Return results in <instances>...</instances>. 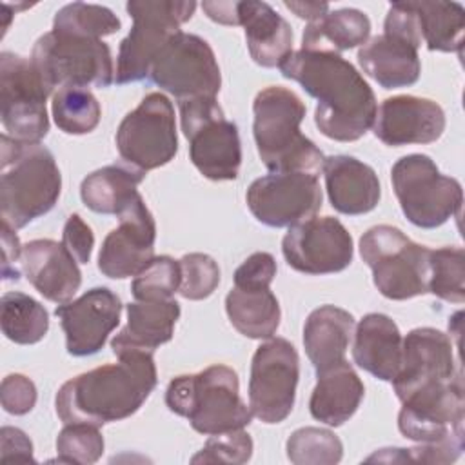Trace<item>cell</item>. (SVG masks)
Masks as SVG:
<instances>
[{
  "instance_id": "1",
  "label": "cell",
  "mask_w": 465,
  "mask_h": 465,
  "mask_svg": "<svg viewBox=\"0 0 465 465\" xmlns=\"http://www.w3.org/2000/svg\"><path fill=\"white\" fill-rule=\"evenodd\" d=\"M280 73L298 82L318 100L314 124L320 133L336 142H356L374 124L376 96L358 69L338 53L292 51Z\"/></svg>"
},
{
  "instance_id": "2",
  "label": "cell",
  "mask_w": 465,
  "mask_h": 465,
  "mask_svg": "<svg viewBox=\"0 0 465 465\" xmlns=\"http://www.w3.org/2000/svg\"><path fill=\"white\" fill-rule=\"evenodd\" d=\"M118 363H105L67 380L56 392L54 407L64 423L102 427L134 414L156 387L151 351L122 349Z\"/></svg>"
},
{
  "instance_id": "3",
  "label": "cell",
  "mask_w": 465,
  "mask_h": 465,
  "mask_svg": "<svg viewBox=\"0 0 465 465\" xmlns=\"http://www.w3.org/2000/svg\"><path fill=\"white\" fill-rule=\"evenodd\" d=\"M0 214L15 231L47 214L60 198L62 174L42 143L0 136Z\"/></svg>"
},
{
  "instance_id": "4",
  "label": "cell",
  "mask_w": 465,
  "mask_h": 465,
  "mask_svg": "<svg viewBox=\"0 0 465 465\" xmlns=\"http://www.w3.org/2000/svg\"><path fill=\"white\" fill-rule=\"evenodd\" d=\"M252 114L256 151L271 173H320L325 156L300 131L305 104L294 91L282 85L262 89L252 102Z\"/></svg>"
},
{
  "instance_id": "5",
  "label": "cell",
  "mask_w": 465,
  "mask_h": 465,
  "mask_svg": "<svg viewBox=\"0 0 465 465\" xmlns=\"http://www.w3.org/2000/svg\"><path fill=\"white\" fill-rule=\"evenodd\" d=\"M165 405L205 436L243 429L252 420L240 398L238 374L222 363L173 378L165 389Z\"/></svg>"
},
{
  "instance_id": "6",
  "label": "cell",
  "mask_w": 465,
  "mask_h": 465,
  "mask_svg": "<svg viewBox=\"0 0 465 465\" xmlns=\"http://www.w3.org/2000/svg\"><path fill=\"white\" fill-rule=\"evenodd\" d=\"M49 94L62 87H109L114 67L109 45L100 38L49 31L42 35L31 53Z\"/></svg>"
},
{
  "instance_id": "7",
  "label": "cell",
  "mask_w": 465,
  "mask_h": 465,
  "mask_svg": "<svg viewBox=\"0 0 465 465\" xmlns=\"http://www.w3.org/2000/svg\"><path fill=\"white\" fill-rule=\"evenodd\" d=\"M429 251L387 223L371 227L360 238V254L372 271V282L389 300H409L427 292Z\"/></svg>"
},
{
  "instance_id": "8",
  "label": "cell",
  "mask_w": 465,
  "mask_h": 465,
  "mask_svg": "<svg viewBox=\"0 0 465 465\" xmlns=\"http://www.w3.org/2000/svg\"><path fill=\"white\" fill-rule=\"evenodd\" d=\"M133 18L129 35L120 42L114 84L124 85L149 76L151 64L163 44L194 15L193 0H129L125 5Z\"/></svg>"
},
{
  "instance_id": "9",
  "label": "cell",
  "mask_w": 465,
  "mask_h": 465,
  "mask_svg": "<svg viewBox=\"0 0 465 465\" xmlns=\"http://www.w3.org/2000/svg\"><path fill=\"white\" fill-rule=\"evenodd\" d=\"M391 180L401 213L416 227L434 229L461 213V183L441 174L427 154L401 156L391 169Z\"/></svg>"
},
{
  "instance_id": "10",
  "label": "cell",
  "mask_w": 465,
  "mask_h": 465,
  "mask_svg": "<svg viewBox=\"0 0 465 465\" xmlns=\"http://www.w3.org/2000/svg\"><path fill=\"white\" fill-rule=\"evenodd\" d=\"M178 107L193 165L213 182L236 180L242 163L240 134L216 98L183 100Z\"/></svg>"
},
{
  "instance_id": "11",
  "label": "cell",
  "mask_w": 465,
  "mask_h": 465,
  "mask_svg": "<svg viewBox=\"0 0 465 465\" xmlns=\"http://www.w3.org/2000/svg\"><path fill=\"white\" fill-rule=\"evenodd\" d=\"M149 78L176 102L216 98L222 73L211 45L198 35L178 31L154 56Z\"/></svg>"
},
{
  "instance_id": "12",
  "label": "cell",
  "mask_w": 465,
  "mask_h": 465,
  "mask_svg": "<svg viewBox=\"0 0 465 465\" xmlns=\"http://www.w3.org/2000/svg\"><path fill=\"white\" fill-rule=\"evenodd\" d=\"M116 149L122 160L147 173L169 163L178 153L174 107L162 93H149L127 113L116 129Z\"/></svg>"
},
{
  "instance_id": "13",
  "label": "cell",
  "mask_w": 465,
  "mask_h": 465,
  "mask_svg": "<svg viewBox=\"0 0 465 465\" xmlns=\"http://www.w3.org/2000/svg\"><path fill=\"white\" fill-rule=\"evenodd\" d=\"M49 93L31 58L0 54V118L5 134L16 142L40 143L49 131Z\"/></svg>"
},
{
  "instance_id": "14",
  "label": "cell",
  "mask_w": 465,
  "mask_h": 465,
  "mask_svg": "<svg viewBox=\"0 0 465 465\" xmlns=\"http://www.w3.org/2000/svg\"><path fill=\"white\" fill-rule=\"evenodd\" d=\"M465 396L461 372L445 381L418 387L401 400L400 432L418 443H440L465 438Z\"/></svg>"
},
{
  "instance_id": "15",
  "label": "cell",
  "mask_w": 465,
  "mask_h": 465,
  "mask_svg": "<svg viewBox=\"0 0 465 465\" xmlns=\"http://www.w3.org/2000/svg\"><path fill=\"white\" fill-rule=\"evenodd\" d=\"M300 378V358L285 338H269L262 343L251 361L249 409L263 423L283 421L296 400Z\"/></svg>"
},
{
  "instance_id": "16",
  "label": "cell",
  "mask_w": 465,
  "mask_h": 465,
  "mask_svg": "<svg viewBox=\"0 0 465 465\" xmlns=\"http://www.w3.org/2000/svg\"><path fill=\"white\" fill-rule=\"evenodd\" d=\"M252 216L267 227H292L322 209L318 174L271 173L256 178L245 194Z\"/></svg>"
},
{
  "instance_id": "17",
  "label": "cell",
  "mask_w": 465,
  "mask_h": 465,
  "mask_svg": "<svg viewBox=\"0 0 465 465\" xmlns=\"http://www.w3.org/2000/svg\"><path fill=\"white\" fill-rule=\"evenodd\" d=\"M282 252L289 267L303 274H332L352 262V236L332 216H312L285 232Z\"/></svg>"
},
{
  "instance_id": "18",
  "label": "cell",
  "mask_w": 465,
  "mask_h": 465,
  "mask_svg": "<svg viewBox=\"0 0 465 465\" xmlns=\"http://www.w3.org/2000/svg\"><path fill=\"white\" fill-rule=\"evenodd\" d=\"M116 216L120 225L102 242L98 269L107 278L124 280L136 276L154 258L156 223L140 193Z\"/></svg>"
},
{
  "instance_id": "19",
  "label": "cell",
  "mask_w": 465,
  "mask_h": 465,
  "mask_svg": "<svg viewBox=\"0 0 465 465\" xmlns=\"http://www.w3.org/2000/svg\"><path fill=\"white\" fill-rule=\"evenodd\" d=\"M65 334L67 352L73 356L96 354L107 336L120 323L122 302L107 287H93L80 298L54 309Z\"/></svg>"
},
{
  "instance_id": "20",
  "label": "cell",
  "mask_w": 465,
  "mask_h": 465,
  "mask_svg": "<svg viewBox=\"0 0 465 465\" xmlns=\"http://www.w3.org/2000/svg\"><path fill=\"white\" fill-rule=\"evenodd\" d=\"M450 338L432 327L412 329L401 341V363L396 378L391 381L401 401L412 391L432 381H445L461 372L456 367Z\"/></svg>"
},
{
  "instance_id": "21",
  "label": "cell",
  "mask_w": 465,
  "mask_h": 465,
  "mask_svg": "<svg viewBox=\"0 0 465 465\" xmlns=\"http://www.w3.org/2000/svg\"><path fill=\"white\" fill-rule=\"evenodd\" d=\"M372 131L380 142L392 147L430 143L445 131V113L434 100L398 94L381 102Z\"/></svg>"
},
{
  "instance_id": "22",
  "label": "cell",
  "mask_w": 465,
  "mask_h": 465,
  "mask_svg": "<svg viewBox=\"0 0 465 465\" xmlns=\"http://www.w3.org/2000/svg\"><path fill=\"white\" fill-rule=\"evenodd\" d=\"M20 269L29 283L49 302L67 303L82 285L78 262L64 243L40 238L22 245Z\"/></svg>"
},
{
  "instance_id": "23",
  "label": "cell",
  "mask_w": 465,
  "mask_h": 465,
  "mask_svg": "<svg viewBox=\"0 0 465 465\" xmlns=\"http://www.w3.org/2000/svg\"><path fill=\"white\" fill-rule=\"evenodd\" d=\"M331 205L349 216L371 213L381 196L374 169L349 154L327 156L322 165Z\"/></svg>"
},
{
  "instance_id": "24",
  "label": "cell",
  "mask_w": 465,
  "mask_h": 465,
  "mask_svg": "<svg viewBox=\"0 0 465 465\" xmlns=\"http://www.w3.org/2000/svg\"><path fill=\"white\" fill-rule=\"evenodd\" d=\"M236 25L245 31L251 58L262 67H278L292 53V29L269 4L236 0Z\"/></svg>"
},
{
  "instance_id": "25",
  "label": "cell",
  "mask_w": 465,
  "mask_h": 465,
  "mask_svg": "<svg viewBox=\"0 0 465 465\" xmlns=\"http://www.w3.org/2000/svg\"><path fill=\"white\" fill-rule=\"evenodd\" d=\"M354 363L381 381H392L401 363V332L381 312L365 314L354 329Z\"/></svg>"
},
{
  "instance_id": "26",
  "label": "cell",
  "mask_w": 465,
  "mask_h": 465,
  "mask_svg": "<svg viewBox=\"0 0 465 465\" xmlns=\"http://www.w3.org/2000/svg\"><path fill=\"white\" fill-rule=\"evenodd\" d=\"M358 64L383 89L409 87L421 73L418 47L387 33L372 36L358 49Z\"/></svg>"
},
{
  "instance_id": "27",
  "label": "cell",
  "mask_w": 465,
  "mask_h": 465,
  "mask_svg": "<svg viewBox=\"0 0 465 465\" xmlns=\"http://www.w3.org/2000/svg\"><path fill=\"white\" fill-rule=\"evenodd\" d=\"M365 387L345 360L316 371V385L309 400L311 416L329 427H340L358 411Z\"/></svg>"
},
{
  "instance_id": "28",
  "label": "cell",
  "mask_w": 465,
  "mask_h": 465,
  "mask_svg": "<svg viewBox=\"0 0 465 465\" xmlns=\"http://www.w3.org/2000/svg\"><path fill=\"white\" fill-rule=\"evenodd\" d=\"M127 323L111 340L113 352L122 349L151 351L173 338L176 320L180 318V303L169 300H136L125 305Z\"/></svg>"
},
{
  "instance_id": "29",
  "label": "cell",
  "mask_w": 465,
  "mask_h": 465,
  "mask_svg": "<svg viewBox=\"0 0 465 465\" xmlns=\"http://www.w3.org/2000/svg\"><path fill=\"white\" fill-rule=\"evenodd\" d=\"M354 332V318L349 311L322 305L314 309L303 325V347L316 371H323L341 360Z\"/></svg>"
},
{
  "instance_id": "30",
  "label": "cell",
  "mask_w": 465,
  "mask_h": 465,
  "mask_svg": "<svg viewBox=\"0 0 465 465\" xmlns=\"http://www.w3.org/2000/svg\"><path fill=\"white\" fill-rule=\"evenodd\" d=\"M225 312L231 325L251 340L272 338L282 318L271 287H232L225 296Z\"/></svg>"
},
{
  "instance_id": "31",
  "label": "cell",
  "mask_w": 465,
  "mask_h": 465,
  "mask_svg": "<svg viewBox=\"0 0 465 465\" xmlns=\"http://www.w3.org/2000/svg\"><path fill=\"white\" fill-rule=\"evenodd\" d=\"M371 35L369 16L354 7L327 11L320 18L307 24L302 36L305 51L341 53L363 45Z\"/></svg>"
},
{
  "instance_id": "32",
  "label": "cell",
  "mask_w": 465,
  "mask_h": 465,
  "mask_svg": "<svg viewBox=\"0 0 465 465\" xmlns=\"http://www.w3.org/2000/svg\"><path fill=\"white\" fill-rule=\"evenodd\" d=\"M421 42L429 51L458 53L461 56L465 9L458 2L409 0Z\"/></svg>"
},
{
  "instance_id": "33",
  "label": "cell",
  "mask_w": 465,
  "mask_h": 465,
  "mask_svg": "<svg viewBox=\"0 0 465 465\" xmlns=\"http://www.w3.org/2000/svg\"><path fill=\"white\" fill-rule=\"evenodd\" d=\"M145 173L131 165H105L82 180L80 196L98 214H118L136 194Z\"/></svg>"
},
{
  "instance_id": "34",
  "label": "cell",
  "mask_w": 465,
  "mask_h": 465,
  "mask_svg": "<svg viewBox=\"0 0 465 465\" xmlns=\"http://www.w3.org/2000/svg\"><path fill=\"white\" fill-rule=\"evenodd\" d=\"M2 332L18 345L38 343L49 331V314L35 298L13 291L2 296Z\"/></svg>"
},
{
  "instance_id": "35",
  "label": "cell",
  "mask_w": 465,
  "mask_h": 465,
  "mask_svg": "<svg viewBox=\"0 0 465 465\" xmlns=\"http://www.w3.org/2000/svg\"><path fill=\"white\" fill-rule=\"evenodd\" d=\"M51 113L56 127L65 134H87L96 129L102 109L89 89L62 87L53 94Z\"/></svg>"
},
{
  "instance_id": "36",
  "label": "cell",
  "mask_w": 465,
  "mask_h": 465,
  "mask_svg": "<svg viewBox=\"0 0 465 465\" xmlns=\"http://www.w3.org/2000/svg\"><path fill=\"white\" fill-rule=\"evenodd\" d=\"M427 292L450 303L465 302V252L461 247L429 251Z\"/></svg>"
},
{
  "instance_id": "37",
  "label": "cell",
  "mask_w": 465,
  "mask_h": 465,
  "mask_svg": "<svg viewBox=\"0 0 465 465\" xmlns=\"http://www.w3.org/2000/svg\"><path fill=\"white\" fill-rule=\"evenodd\" d=\"M120 25L118 16L109 7L85 2L67 4L53 18V31L100 40L120 31Z\"/></svg>"
},
{
  "instance_id": "38",
  "label": "cell",
  "mask_w": 465,
  "mask_h": 465,
  "mask_svg": "<svg viewBox=\"0 0 465 465\" xmlns=\"http://www.w3.org/2000/svg\"><path fill=\"white\" fill-rule=\"evenodd\" d=\"M285 449L294 465H334L343 456L341 440L332 430L320 427L296 429Z\"/></svg>"
},
{
  "instance_id": "39",
  "label": "cell",
  "mask_w": 465,
  "mask_h": 465,
  "mask_svg": "<svg viewBox=\"0 0 465 465\" xmlns=\"http://www.w3.org/2000/svg\"><path fill=\"white\" fill-rule=\"evenodd\" d=\"M182 282L180 262L167 254L154 256L145 269H142L133 283L131 292L134 300H169L178 292Z\"/></svg>"
},
{
  "instance_id": "40",
  "label": "cell",
  "mask_w": 465,
  "mask_h": 465,
  "mask_svg": "<svg viewBox=\"0 0 465 465\" xmlns=\"http://www.w3.org/2000/svg\"><path fill=\"white\" fill-rule=\"evenodd\" d=\"M58 461L89 465L100 460L104 452V438L96 425L65 423L56 438Z\"/></svg>"
},
{
  "instance_id": "41",
  "label": "cell",
  "mask_w": 465,
  "mask_h": 465,
  "mask_svg": "<svg viewBox=\"0 0 465 465\" xmlns=\"http://www.w3.org/2000/svg\"><path fill=\"white\" fill-rule=\"evenodd\" d=\"M182 282L178 292L185 300L209 298L220 283V267L209 254L189 252L180 260Z\"/></svg>"
},
{
  "instance_id": "42",
  "label": "cell",
  "mask_w": 465,
  "mask_h": 465,
  "mask_svg": "<svg viewBox=\"0 0 465 465\" xmlns=\"http://www.w3.org/2000/svg\"><path fill=\"white\" fill-rule=\"evenodd\" d=\"M252 456V440L243 429L211 434L193 463H245Z\"/></svg>"
},
{
  "instance_id": "43",
  "label": "cell",
  "mask_w": 465,
  "mask_h": 465,
  "mask_svg": "<svg viewBox=\"0 0 465 465\" xmlns=\"http://www.w3.org/2000/svg\"><path fill=\"white\" fill-rule=\"evenodd\" d=\"M0 401L5 412L24 416L36 403V387L24 374H7L0 385Z\"/></svg>"
},
{
  "instance_id": "44",
  "label": "cell",
  "mask_w": 465,
  "mask_h": 465,
  "mask_svg": "<svg viewBox=\"0 0 465 465\" xmlns=\"http://www.w3.org/2000/svg\"><path fill=\"white\" fill-rule=\"evenodd\" d=\"M276 271V260L271 252H252L234 271V287H271Z\"/></svg>"
},
{
  "instance_id": "45",
  "label": "cell",
  "mask_w": 465,
  "mask_h": 465,
  "mask_svg": "<svg viewBox=\"0 0 465 465\" xmlns=\"http://www.w3.org/2000/svg\"><path fill=\"white\" fill-rule=\"evenodd\" d=\"M62 243L71 252L78 263H87L94 247V234L91 227L80 218V214H71L65 220L62 231Z\"/></svg>"
},
{
  "instance_id": "46",
  "label": "cell",
  "mask_w": 465,
  "mask_h": 465,
  "mask_svg": "<svg viewBox=\"0 0 465 465\" xmlns=\"http://www.w3.org/2000/svg\"><path fill=\"white\" fill-rule=\"evenodd\" d=\"M0 458L7 461H35L33 443L27 434L16 427H2L0 430Z\"/></svg>"
},
{
  "instance_id": "47",
  "label": "cell",
  "mask_w": 465,
  "mask_h": 465,
  "mask_svg": "<svg viewBox=\"0 0 465 465\" xmlns=\"http://www.w3.org/2000/svg\"><path fill=\"white\" fill-rule=\"evenodd\" d=\"M2 251H4V260H2L4 280H18L20 269L16 267V262H20L22 258V245L18 236L15 234V229L4 222H2Z\"/></svg>"
},
{
  "instance_id": "48",
  "label": "cell",
  "mask_w": 465,
  "mask_h": 465,
  "mask_svg": "<svg viewBox=\"0 0 465 465\" xmlns=\"http://www.w3.org/2000/svg\"><path fill=\"white\" fill-rule=\"evenodd\" d=\"M285 7L291 9L300 18H307L309 22L320 18L329 11V4H320V2H285Z\"/></svg>"
}]
</instances>
